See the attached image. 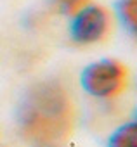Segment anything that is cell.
I'll return each instance as SVG.
<instances>
[{
    "label": "cell",
    "mask_w": 137,
    "mask_h": 147,
    "mask_svg": "<svg viewBox=\"0 0 137 147\" xmlns=\"http://www.w3.org/2000/svg\"><path fill=\"white\" fill-rule=\"evenodd\" d=\"M73 125V99L62 85L42 82L28 90L18 114L19 133L28 144L52 147L71 133Z\"/></svg>",
    "instance_id": "obj_1"
},
{
    "label": "cell",
    "mask_w": 137,
    "mask_h": 147,
    "mask_svg": "<svg viewBox=\"0 0 137 147\" xmlns=\"http://www.w3.org/2000/svg\"><path fill=\"white\" fill-rule=\"evenodd\" d=\"M128 71L115 59H102L87 66L82 73V87L92 97L113 99L127 88Z\"/></svg>",
    "instance_id": "obj_2"
},
{
    "label": "cell",
    "mask_w": 137,
    "mask_h": 147,
    "mask_svg": "<svg viewBox=\"0 0 137 147\" xmlns=\"http://www.w3.org/2000/svg\"><path fill=\"white\" fill-rule=\"evenodd\" d=\"M113 30V19L108 9L102 5H90L78 9L71 21V38L80 45L99 43L108 38Z\"/></svg>",
    "instance_id": "obj_3"
},
{
    "label": "cell",
    "mask_w": 137,
    "mask_h": 147,
    "mask_svg": "<svg viewBox=\"0 0 137 147\" xmlns=\"http://www.w3.org/2000/svg\"><path fill=\"white\" fill-rule=\"evenodd\" d=\"M109 147H137V126L127 123L120 126L109 138Z\"/></svg>",
    "instance_id": "obj_4"
},
{
    "label": "cell",
    "mask_w": 137,
    "mask_h": 147,
    "mask_svg": "<svg viewBox=\"0 0 137 147\" xmlns=\"http://www.w3.org/2000/svg\"><path fill=\"white\" fill-rule=\"evenodd\" d=\"M118 14L125 28H128L130 33H135L137 30V0H121L118 5Z\"/></svg>",
    "instance_id": "obj_5"
},
{
    "label": "cell",
    "mask_w": 137,
    "mask_h": 147,
    "mask_svg": "<svg viewBox=\"0 0 137 147\" xmlns=\"http://www.w3.org/2000/svg\"><path fill=\"white\" fill-rule=\"evenodd\" d=\"M90 0H56L57 7L64 12V14H75L78 9L85 7Z\"/></svg>",
    "instance_id": "obj_6"
}]
</instances>
